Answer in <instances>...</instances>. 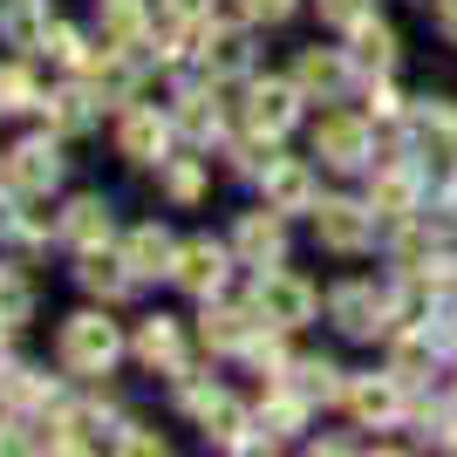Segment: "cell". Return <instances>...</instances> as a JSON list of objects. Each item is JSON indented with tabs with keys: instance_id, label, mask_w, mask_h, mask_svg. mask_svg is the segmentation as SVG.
Listing matches in <instances>:
<instances>
[{
	"instance_id": "cell-1",
	"label": "cell",
	"mask_w": 457,
	"mask_h": 457,
	"mask_svg": "<svg viewBox=\"0 0 457 457\" xmlns=\"http://www.w3.org/2000/svg\"><path fill=\"white\" fill-rule=\"evenodd\" d=\"M116 355H123V335H116V321H103V314H76V321L62 328V369L103 376Z\"/></svg>"
},
{
	"instance_id": "cell-2",
	"label": "cell",
	"mask_w": 457,
	"mask_h": 457,
	"mask_svg": "<svg viewBox=\"0 0 457 457\" xmlns=\"http://www.w3.org/2000/svg\"><path fill=\"white\" fill-rule=\"evenodd\" d=\"M253 307H260V321H267V328L294 335V328H307V321H314V287H307L301 273L267 267V273H260V294H253Z\"/></svg>"
},
{
	"instance_id": "cell-3",
	"label": "cell",
	"mask_w": 457,
	"mask_h": 457,
	"mask_svg": "<svg viewBox=\"0 0 457 457\" xmlns=\"http://www.w3.org/2000/svg\"><path fill=\"white\" fill-rule=\"evenodd\" d=\"M328 307H335V321H342L348 335H382L389 321H403L396 301H389L376 280H348V287H335V294H328Z\"/></svg>"
},
{
	"instance_id": "cell-4",
	"label": "cell",
	"mask_w": 457,
	"mask_h": 457,
	"mask_svg": "<svg viewBox=\"0 0 457 457\" xmlns=\"http://www.w3.org/2000/svg\"><path fill=\"white\" fill-rule=\"evenodd\" d=\"M314 239H321L328 253H362L369 239H376V219H369L355 198H321V205H314Z\"/></svg>"
},
{
	"instance_id": "cell-5",
	"label": "cell",
	"mask_w": 457,
	"mask_h": 457,
	"mask_svg": "<svg viewBox=\"0 0 457 457\" xmlns=\"http://www.w3.org/2000/svg\"><path fill=\"white\" fill-rule=\"evenodd\" d=\"M232 253H239V260H246V267H280L287 260V226H280V212H246V219H239V232H232Z\"/></svg>"
},
{
	"instance_id": "cell-6",
	"label": "cell",
	"mask_w": 457,
	"mask_h": 457,
	"mask_svg": "<svg viewBox=\"0 0 457 457\" xmlns=\"http://www.w3.org/2000/svg\"><path fill=\"white\" fill-rule=\"evenodd\" d=\"M314 157L335 164V171H362L369 164V130L355 116H321V123H314Z\"/></svg>"
},
{
	"instance_id": "cell-7",
	"label": "cell",
	"mask_w": 457,
	"mask_h": 457,
	"mask_svg": "<svg viewBox=\"0 0 457 457\" xmlns=\"http://www.w3.org/2000/svg\"><path fill=\"white\" fill-rule=\"evenodd\" d=\"M348 76H355V62H348L342 48H301V55H294V82H301V96L335 103V96L348 89Z\"/></svg>"
},
{
	"instance_id": "cell-8",
	"label": "cell",
	"mask_w": 457,
	"mask_h": 457,
	"mask_svg": "<svg viewBox=\"0 0 457 457\" xmlns=\"http://www.w3.org/2000/svg\"><path fill=\"white\" fill-rule=\"evenodd\" d=\"M171 280L185 287V294H219L226 287V246H212V239H185L178 246V267H171Z\"/></svg>"
},
{
	"instance_id": "cell-9",
	"label": "cell",
	"mask_w": 457,
	"mask_h": 457,
	"mask_svg": "<svg viewBox=\"0 0 457 457\" xmlns=\"http://www.w3.org/2000/svg\"><path fill=\"white\" fill-rule=\"evenodd\" d=\"M55 178H62V144H55V137H28L21 151H7V185L48 191Z\"/></svg>"
},
{
	"instance_id": "cell-10",
	"label": "cell",
	"mask_w": 457,
	"mask_h": 457,
	"mask_svg": "<svg viewBox=\"0 0 457 457\" xmlns=\"http://www.w3.org/2000/svg\"><path fill=\"white\" fill-rule=\"evenodd\" d=\"M164 144H171V116L157 110H123V123H116V151L137 157V164H164Z\"/></svg>"
},
{
	"instance_id": "cell-11",
	"label": "cell",
	"mask_w": 457,
	"mask_h": 457,
	"mask_svg": "<svg viewBox=\"0 0 457 457\" xmlns=\"http://www.w3.org/2000/svg\"><path fill=\"white\" fill-rule=\"evenodd\" d=\"M348 410L362 423H396L403 417V376H355L348 382Z\"/></svg>"
},
{
	"instance_id": "cell-12",
	"label": "cell",
	"mask_w": 457,
	"mask_h": 457,
	"mask_svg": "<svg viewBox=\"0 0 457 457\" xmlns=\"http://www.w3.org/2000/svg\"><path fill=\"white\" fill-rule=\"evenodd\" d=\"M267 205L273 212H307L314 205V171L301 157H267Z\"/></svg>"
},
{
	"instance_id": "cell-13",
	"label": "cell",
	"mask_w": 457,
	"mask_h": 457,
	"mask_svg": "<svg viewBox=\"0 0 457 457\" xmlns=\"http://www.w3.org/2000/svg\"><path fill=\"white\" fill-rule=\"evenodd\" d=\"M294 103H301V82H253V103H246V123L260 137H280L294 123Z\"/></svg>"
},
{
	"instance_id": "cell-14",
	"label": "cell",
	"mask_w": 457,
	"mask_h": 457,
	"mask_svg": "<svg viewBox=\"0 0 457 457\" xmlns=\"http://www.w3.org/2000/svg\"><path fill=\"white\" fill-rule=\"evenodd\" d=\"M123 260H130L137 280H151V273H171L178 267V239L164 226H137L130 239H123Z\"/></svg>"
},
{
	"instance_id": "cell-15",
	"label": "cell",
	"mask_w": 457,
	"mask_h": 457,
	"mask_svg": "<svg viewBox=\"0 0 457 457\" xmlns=\"http://www.w3.org/2000/svg\"><path fill=\"white\" fill-rule=\"evenodd\" d=\"M348 41H355V48H348V62H355L362 76H389V69H396V35H389L376 14L355 21V28H348Z\"/></svg>"
},
{
	"instance_id": "cell-16",
	"label": "cell",
	"mask_w": 457,
	"mask_h": 457,
	"mask_svg": "<svg viewBox=\"0 0 457 457\" xmlns=\"http://www.w3.org/2000/svg\"><path fill=\"white\" fill-rule=\"evenodd\" d=\"M253 328H260V307H205V348H219V355H232V348L253 342Z\"/></svg>"
},
{
	"instance_id": "cell-17",
	"label": "cell",
	"mask_w": 457,
	"mask_h": 457,
	"mask_svg": "<svg viewBox=\"0 0 457 457\" xmlns=\"http://www.w3.org/2000/svg\"><path fill=\"white\" fill-rule=\"evenodd\" d=\"M76 280L89 287L96 301H123L137 273H130V260H110V253H103V246H89V253H82V267H76Z\"/></svg>"
},
{
	"instance_id": "cell-18",
	"label": "cell",
	"mask_w": 457,
	"mask_h": 457,
	"mask_svg": "<svg viewBox=\"0 0 457 457\" xmlns=\"http://www.w3.org/2000/svg\"><path fill=\"white\" fill-rule=\"evenodd\" d=\"M62 239H69V246H82V253H89V246H103V239H110V205H103V198H76V205H69V212H62Z\"/></svg>"
},
{
	"instance_id": "cell-19",
	"label": "cell",
	"mask_w": 457,
	"mask_h": 457,
	"mask_svg": "<svg viewBox=\"0 0 457 457\" xmlns=\"http://www.w3.org/2000/svg\"><path fill=\"white\" fill-rule=\"evenodd\" d=\"M0 28H7V41H14V48H35V41H48L55 14H48V0H7Z\"/></svg>"
},
{
	"instance_id": "cell-20",
	"label": "cell",
	"mask_w": 457,
	"mask_h": 457,
	"mask_svg": "<svg viewBox=\"0 0 457 457\" xmlns=\"http://www.w3.org/2000/svg\"><path fill=\"white\" fill-rule=\"evenodd\" d=\"M137 362H151L171 376L178 369V321H164V314H151V321L137 328Z\"/></svg>"
},
{
	"instance_id": "cell-21",
	"label": "cell",
	"mask_w": 457,
	"mask_h": 457,
	"mask_svg": "<svg viewBox=\"0 0 457 457\" xmlns=\"http://www.w3.org/2000/svg\"><path fill=\"white\" fill-rule=\"evenodd\" d=\"M246 28H205V69L212 76H239L246 69Z\"/></svg>"
},
{
	"instance_id": "cell-22",
	"label": "cell",
	"mask_w": 457,
	"mask_h": 457,
	"mask_svg": "<svg viewBox=\"0 0 457 457\" xmlns=\"http://www.w3.org/2000/svg\"><path fill=\"white\" fill-rule=\"evenodd\" d=\"M294 389H301L307 403H314V396H321V403L348 396V382H342V369H335V362H314V355H307V362H294Z\"/></svg>"
},
{
	"instance_id": "cell-23",
	"label": "cell",
	"mask_w": 457,
	"mask_h": 457,
	"mask_svg": "<svg viewBox=\"0 0 457 457\" xmlns=\"http://www.w3.org/2000/svg\"><path fill=\"white\" fill-rule=\"evenodd\" d=\"M198 423H205V437H212V444H239V430H246V410H239V403L219 389V396L198 410Z\"/></svg>"
},
{
	"instance_id": "cell-24",
	"label": "cell",
	"mask_w": 457,
	"mask_h": 457,
	"mask_svg": "<svg viewBox=\"0 0 457 457\" xmlns=\"http://www.w3.org/2000/svg\"><path fill=\"white\" fill-rule=\"evenodd\" d=\"M410 205H417V178H410V171H382V178H376V212L403 226V219H410Z\"/></svg>"
},
{
	"instance_id": "cell-25",
	"label": "cell",
	"mask_w": 457,
	"mask_h": 457,
	"mask_svg": "<svg viewBox=\"0 0 457 457\" xmlns=\"http://www.w3.org/2000/svg\"><path fill=\"white\" fill-rule=\"evenodd\" d=\"M437 362L430 355V335H403L396 342V355H389V376H403V382H423V369Z\"/></svg>"
},
{
	"instance_id": "cell-26",
	"label": "cell",
	"mask_w": 457,
	"mask_h": 457,
	"mask_svg": "<svg viewBox=\"0 0 457 457\" xmlns=\"http://www.w3.org/2000/svg\"><path fill=\"white\" fill-rule=\"evenodd\" d=\"M103 28H110V48H130V35L144 28V7L137 0H103Z\"/></svg>"
},
{
	"instance_id": "cell-27",
	"label": "cell",
	"mask_w": 457,
	"mask_h": 457,
	"mask_svg": "<svg viewBox=\"0 0 457 457\" xmlns=\"http://www.w3.org/2000/svg\"><path fill=\"white\" fill-rule=\"evenodd\" d=\"M164 191H171L178 205H191V198L205 191V171H198V157H171V164H164Z\"/></svg>"
},
{
	"instance_id": "cell-28",
	"label": "cell",
	"mask_w": 457,
	"mask_h": 457,
	"mask_svg": "<svg viewBox=\"0 0 457 457\" xmlns=\"http://www.w3.org/2000/svg\"><path fill=\"white\" fill-rule=\"evenodd\" d=\"M260 423H267L273 437H287V430H301V423H307V396H301V389H294V396H273L267 410H260Z\"/></svg>"
},
{
	"instance_id": "cell-29",
	"label": "cell",
	"mask_w": 457,
	"mask_h": 457,
	"mask_svg": "<svg viewBox=\"0 0 457 457\" xmlns=\"http://www.w3.org/2000/svg\"><path fill=\"white\" fill-rule=\"evenodd\" d=\"M89 123H96V103H89L82 89H62V96H55V130L76 137V130H89Z\"/></svg>"
},
{
	"instance_id": "cell-30",
	"label": "cell",
	"mask_w": 457,
	"mask_h": 457,
	"mask_svg": "<svg viewBox=\"0 0 457 457\" xmlns=\"http://www.w3.org/2000/svg\"><path fill=\"white\" fill-rule=\"evenodd\" d=\"M28 314H35V294H28V280H14V273L0 267V321H28Z\"/></svg>"
},
{
	"instance_id": "cell-31",
	"label": "cell",
	"mask_w": 457,
	"mask_h": 457,
	"mask_svg": "<svg viewBox=\"0 0 457 457\" xmlns=\"http://www.w3.org/2000/svg\"><path fill=\"white\" fill-rule=\"evenodd\" d=\"M14 110H35V82H28V69H0V116Z\"/></svg>"
},
{
	"instance_id": "cell-32",
	"label": "cell",
	"mask_w": 457,
	"mask_h": 457,
	"mask_svg": "<svg viewBox=\"0 0 457 457\" xmlns=\"http://www.w3.org/2000/svg\"><path fill=\"white\" fill-rule=\"evenodd\" d=\"M48 55H55V62H69V69H82V62H89L96 48H82V35H76V28H62V21H55V28H48Z\"/></svg>"
},
{
	"instance_id": "cell-33",
	"label": "cell",
	"mask_w": 457,
	"mask_h": 457,
	"mask_svg": "<svg viewBox=\"0 0 457 457\" xmlns=\"http://www.w3.org/2000/svg\"><path fill=\"white\" fill-rule=\"evenodd\" d=\"M376 14V0H321V21L328 28H355V21Z\"/></svg>"
},
{
	"instance_id": "cell-34",
	"label": "cell",
	"mask_w": 457,
	"mask_h": 457,
	"mask_svg": "<svg viewBox=\"0 0 457 457\" xmlns=\"http://www.w3.org/2000/svg\"><path fill=\"white\" fill-rule=\"evenodd\" d=\"M0 389H7L14 403H41V396H48V382H41L35 369H7V376H0Z\"/></svg>"
},
{
	"instance_id": "cell-35",
	"label": "cell",
	"mask_w": 457,
	"mask_h": 457,
	"mask_svg": "<svg viewBox=\"0 0 457 457\" xmlns=\"http://www.w3.org/2000/svg\"><path fill=\"white\" fill-rule=\"evenodd\" d=\"M239 7H246V21H267V28L294 14V0H239Z\"/></svg>"
},
{
	"instance_id": "cell-36",
	"label": "cell",
	"mask_w": 457,
	"mask_h": 457,
	"mask_svg": "<svg viewBox=\"0 0 457 457\" xmlns=\"http://www.w3.org/2000/svg\"><path fill=\"white\" fill-rule=\"evenodd\" d=\"M116 444H123V451H164V437H151V430H137V423H123V437H116Z\"/></svg>"
},
{
	"instance_id": "cell-37",
	"label": "cell",
	"mask_w": 457,
	"mask_h": 457,
	"mask_svg": "<svg viewBox=\"0 0 457 457\" xmlns=\"http://www.w3.org/2000/svg\"><path fill=\"white\" fill-rule=\"evenodd\" d=\"M369 110H376V116H396V110H403V96L389 89V82H376V89H369Z\"/></svg>"
},
{
	"instance_id": "cell-38",
	"label": "cell",
	"mask_w": 457,
	"mask_h": 457,
	"mask_svg": "<svg viewBox=\"0 0 457 457\" xmlns=\"http://www.w3.org/2000/svg\"><path fill=\"white\" fill-rule=\"evenodd\" d=\"M171 14H178V21H191V28H205L212 7H205V0H171Z\"/></svg>"
},
{
	"instance_id": "cell-39",
	"label": "cell",
	"mask_w": 457,
	"mask_h": 457,
	"mask_svg": "<svg viewBox=\"0 0 457 457\" xmlns=\"http://www.w3.org/2000/svg\"><path fill=\"white\" fill-rule=\"evenodd\" d=\"M437 28H444V41H457V0H437Z\"/></svg>"
},
{
	"instance_id": "cell-40",
	"label": "cell",
	"mask_w": 457,
	"mask_h": 457,
	"mask_svg": "<svg viewBox=\"0 0 457 457\" xmlns=\"http://www.w3.org/2000/svg\"><path fill=\"white\" fill-rule=\"evenodd\" d=\"M444 444H451V451H457V423H451V430H444Z\"/></svg>"
}]
</instances>
